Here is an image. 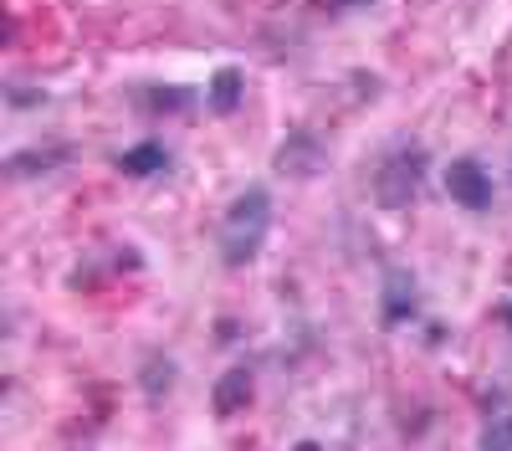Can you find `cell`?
<instances>
[{"instance_id": "cell-14", "label": "cell", "mask_w": 512, "mask_h": 451, "mask_svg": "<svg viewBox=\"0 0 512 451\" xmlns=\"http://www.w3.org/2000/svg\"><path fill=\"white\" fill-rule=\"evenodd\" d=\"M364 6H374V0H328V11H364Z\"/></svg>"}, {"instance_id": "cell-11", "label": "cell", "mask_w": 512, "mask_h": 451, "mask_svg": "<svg viewBox=\"0 0 512 451\" xmlns=\"http://www.w3.org/2000/svg\"><path fill=\"white\" fill-rule=\"evenodd\" d=\"M477 451H512V410H502V416H492V421H487V431H482Z\"/></svg>"}, {"instance_id": "cell-16", "label": "cell", "mask_w": 512, "mask_h": 451, "mask_svg": "<svg viewBox=\"0 0 512 451\" xmlns=\"http://www.w3.org/2000/svg\"><path fill=\"white\" fill-rule=\"evenodd\" d=\"M297 451H323V446H318V441H303V446H297Z\"/></svg>"}, {"instance_id": "cell-4", "label": "cell", "mask_w": 512, "mask_h": 451, "mask_svg": "<svg viewBox=\"0 0 512 451\" xmlns=\"http://www.w3.org/2000/svg\"><path fill=\"white\" fill-rule=\"evenodd\" d=\"M446 195L456 205H466V211H487L492 205V175H487V164L477 154H461L446 164Z\"/></svg>"}, {"instance_id": "cell-6", "label": "cell", "mask_w": 512, "mask_h": 451, "mask_svg": "<svg viewBox=\"0 0 512 451\" xmlns=\"http://www.w3.org/2000/svg\"><path fill=\"white\" fill-rule=\"evenodd\" d=\"M62 164H72V144H36V149H16V154H6V164H0V175L6 180H31V175H52V170H62Z\"/></svg>"}, {"instance_id": "cell-10", "label": "cell", "mask_w": 512, "mask_h": 451, "mask_svg": "<svg viewBox=\"0 0 512 451\" xmlns=\"http://www.w3.org/2000/svg\"><path fill=\"white\" fill-rule=\"evenodd\" d=\"M175 380H180V364L169 359V354H149V359L139 364V390H144L149 400L169 395V390H175Z\"/></svg>"}, {"instance_id": "cell-15", "label": "cell", "mask_w": 512, "mask_h": 451, "mask_svg": "<svg viewBox=\"0 0 512 451\" xmlns=\"http://www.w3.org/2000/svg\"><path fill=\"white\" fill-rule=\"evenodd\" d=\"M502 323H507V334H512V303H507V308H502Z\"/></svg>"}, {"instance_id": "cell-9", "label": "cell", "mask_w": 512, "mask_h": 451, "mask_svg": "<svg viewBox=\"0 0 512 451\" xmlns=\"http://www.w3.org/2000/svg\"><path fill=\"white\" fill-rule=\"evenodd\" d=\"M113 164H118L123 175H134V180H149V175H164V170H169V149H164L159 139H144V144H134V149H123Z\"/></svg>"}, {"instance_id": "cell-3", "label": "cell", "mask_w": 512, "mask_h": 451, "mask_svg": "<svg viewBox=\"0 0 512 451\" xmlns=\"http://www.w3.org/2000/svg\"><path fill=\"white\" fill-rule=\"evenodd\" d=\"M328 170V149L313 129H287L282 144L272 149V175L282 180H318Z\"/></svg>"}, {"instance_id": "cell-12", "label": "cell", "mask_w": 512, "mask_h": 451, "mask_svg": "<svg viewBox=\"0 0 512 451\" xmlns=\"http://www.w3.org/2000/svg\"><path fill=\"white\" fill-rule=\"evenodd\" d=\"M144 98H149V103H144L149 113H185V103H190L195 93H190V88H149Z\"/></svg>"}, {"instance_id": "cell-1", "label": "cell", "mask_w": 512, "mask_h": 451, "mask_svg": "<svg viewBox=\"0 0 512 451\" xmlns=\"http://www.w3.org/2000/svg\"><path fill=\"white\" fill-rule=\"evenodd\" d=\"M272 231V190L267 185H246L241 195H231V205L221 211V262L231 272H241L246 262H256V252L267 246Z\"/></svg>"}, {"instance_id": "cell-8", "label": "cell", "mask_w": 512, "mask_h": 451, "mask_svg": "<svg viewBox=\"0 0 512 451\" xmlns=\"http://www.w3.org/2000/svg\"><path fill=\"white\" fill-rule=\"evenodd\" d=\"M205 103H210V113L216 118H231L241 103H246V72L241 67H216L210 72V88H205Z\"/></svg>"}, {"instance_id": "cell-5", "label": "cell", "mask_w": 512, "mask_h": 451, "mask_svg": "<svg viewBox=\"0 0 512 451\" xmlns=\"http://www.w3.org/2000/svg\"><path fill=\"white\" fill-rule=\"evenodd\" d=\"M420 313V287L405 267H390L384 272V287H379V323L384 328H400Z\"/></svg>"}, {"instance_id": "cell-2", "label": "cell", "mask_w": 512, "mask_h": 451, "mask_svg": "<svg viewBox=\"0 0 512 451\" xmlns=\"http://www.w3.org/2000/svg\"><path fill=\"white\" fill-rule=\"evenodd\" d=\"M425 170H431V154H425V144H395L390 154L379 159L374 170V205H384V211H410V205L420 200V185H425Z\"/></svg>"}, {"instance_id": "cell-7", "label": "cell", "mask_w": 512, "mask_h": 451, "mask_svg": "<svg viewBox=\"0 0 512 451\" xmlns=\"http://www.w3.org/2000/svg\"><path fill=\"white\" fill-rule=\"evenodd\" d=\"M251 369L246 364H231L226 375L216 380V390H210V410H216L221 421H231V416H241V410L251 405Z\"/></svg>"}, {"instance_id": "cell-13", "label": "cell", "mask_w": 512, "mask_h": 451, "mask_svg": "<svg viewBox=\"0 0 512 451\" xmlns=\"http://www.w3.org/2000/svg\"><path fill=\"white\" fill-rule=\"evenodd\" d=\"M6 98L16 113H31V108H47V93L41 88H16V82H6Z\"/></svg>"}]
</instances>
